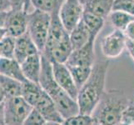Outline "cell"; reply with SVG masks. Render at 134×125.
Instances as JSON below:
<instances>
[{
  "label": "cell",
  "instance_id": "1",
  "mask_svg": "<svg viewBox=\"0 0 134 125\" xmlns=\"http://www.w3.org/2000/svg\"><path fill=\"white\" fill-rule=\"evenodd\" d=\"M108 67V60H98L93 64L88 79L78 90L77 102L80 113L92 115L93 113L105 92Z\"/></svg>",
  "mask_w": 134,
  "mask_h": 125
},
{
  "label": "cell",
  "instance_id": "2",
  "mask_svg": "<svg viewBox=\"0 0 134 125\" xmlns=\"http://www.w3.org/2000/svg\"><path fill=\"white\" fill-rule=\"evenodd\" d=\"M41 55L42 70L38 83L40 86L53 100L64 119L79 113V107L77 99L72 98L58 84L53 77L52 63L43 54L41 53Z\"/></svg>",
  "mask_w": 134,
  "mask_h": 125
},
{
  "label": "cell",
  "instance_id": "3",
  "mask_svg": "<svg viewBox=\"0 0 134 125\" xmlns=\"http://www.w3.org/2000/svg\"><path fill=\"white\" fill-rule=\"evenodd\" d=\"M130 100L126 93L122 90H105L91 116L94 122L99 124L117 125L121 123L122 113Z\"/></svg>",
  "mask_w": 134,
  "mask_h": 125
},
{
  "label": "cell",
  "instance_id": "4",
  "mask_svg": "<svg viewBox=\"0 0 134 125\" xmlns=\"http://www.w3.org/2000/svg\"><path fill=\"white\" fill-rule=\"evenodd\" d=\"M69 33L63 27L59 18V12L51 14V24L45 48L42 54L51 62L65 63L72 52Z\"/></svg>",
  "mask_w": 134,
  "mask_h": 125
},
{
  "label": "cell",
  "instance_id": "5",
  "mask_svg": "<svg viewBox=\"0 0 134 125\" xmlns=\"http://www.w3.org/2000/svg\"><path fill=\"white\" fill-rule=\"evenodd\" d=\"M50 24L51 14L48 13L38 9H34V11L27 13V32L41 53L43 52L47 43Z\"/></svg>",
  "mask_w": 134,
  "mask_h": 125
},
{
  "label": "cell",
  "instance_id": "6",
  "mask_svg": "<svg viewBox=\"0 0 134 125\" xmlns=\"http://www.w3.org/2000/svg\"><path fill=\"white\" fill-rule=\"evenodd\" d=\"M3 107L7 125H22L34 108L22 96L7 99Z\"/></svg>",
  "mask_w": 134,
  "mask_h": 125
},
{
  "label": "cell",
  "instance_id": "7",
  "mask_svg": "<svg viewBox=\"0 0 134 125\" xmlns=\"http://www.w3.org/2000/svg\"><path fill=\"white\" fill-rule=\"evenodd\" d=\"M83 4L80 0H65L59 10V18L66 30L70 32L82 19Z\"/></svg>",
  "mask_w": 134,
  "mask_h": 125
},
{
  "label": "cell",
  "instance_id": "8",
  "mask_svg": "<svg viewBox=\"0 0 134 125\" xmlns=\"http://www.w3.org/2000/svg\"><path fill=\"white\" fill-rule=\"evenodd\" d=\"M127 37L123 31L114 29L102 40L101 49L107 58H116L126 49Z\"/></svg>",
  "mask_w": 134,
  "mask_h": 125
},
{
  "label": "cell",
  "instance_id": "9",
  "mask_svg": "<svg viewBox=\"0 0 134 125\" xmlns=\"http://www.w3.org/2000/svg\"><path fill=\"white\" fill-rule=\"evenodd\" d=\"M51 63L55 81L72 98L77 99L78 89L67 65L65 63L55 61H52Z\"/></svg>",
  "mask_w": 134,
  "mask_h": 125
},
{
  "label": "cell",
  "instance_id": "10",
  "mask_svg": "<svg viewBox=\"0 0 134 125\" xmlns=\"http://www.w3.org/2000/svg\"><path fill=\"white\" fill-rule=\"evenodd\" d=\"M95 40L91 39L82 48L72 50L65 64L67 66L92 67L95 63Z\"/></svg>",
  "mask_w": 134,
  "mask_h": 125
},
{
  "label": "cell",
  "instance_id": "11",
  "mask_svg": "<svg viewBox=\"0 0 134 125\" xmlns=\"http://www.w3.org/2000/svg\"><path fill=\"white\" fill-rule=\"evenodd\" d=\"M4 28L8 35L18 38L27 30V13L24 10H10L8 13Z\"/></svg>",
  "mask_w": 134,
  "mask_h": 125
},
{
  "label": "cell",
  "instance_id": "12",
  "mask_svg": "<svg viewBox=\"0 0 134 125\" xmlns=\"http://www.w3.org/2000/svg\"><path fill=\"white\" fill-rule=\"evenodd\" d=\"M43 115V117L46 119V121H53L63 123L64 118L58 111L56 104H54L53 100L51 97L46 93L43 91L39 99L34 107Z\"/></svg>",
  "mask_w": 134,
  "mask_h": 125
},
{
  "label": "cell",
  "instance_id": "13",
  "mask_svg": "<svg viewBox=\"0 0 134 125\" xmlns=\"http://www.w3.org/2000/svg\"><path fill=\"white\" fill-rule=\"evenodd\" d=\"M38 53L40 52L27 32L16 38L13 58H15L20 64L26 58Z\"/></svg>",
  "mask_w": 134,
  "mask_h": 125
},
{
  "label": "cell",
  "instance_id": "14",
  "mask_svg": "<svg viewBox=\"0 0 134 125\" xmlns=\"http://www.w3.org/2000/svg\"><path fill=\"white\" fill-rule=\"evenodd\" d=\"M21 68L25 78L29 81L38 83L42 70V55L36 53L26 58L21 64Z\"/></svg>",
  "mask_w": 134,
  "mask_h": 125
},
{
  "label": "cell",
  "instance_id": "15",
  "mask_svg": "<svg viewBox=\"0 0 134 125\" xmlns=\"http://www.w3.org/2000/svg\"><path fill=\"white\" fill-rule=\"evenodd\" d=\"M0 75L13 78L21 83L27 80L23 73L20 63L13 58H0Z\"/></svg>",
  "mask_w": 134,
  "mask_h": 125
},
{
  "label": "cell",
  "instance_id": "16",
  "mask_svg": "<svg viewBox=\"0 0 134 125\" xmlns=\"http://www.w3.org/2000/svg\"><path fill=\"white\" fill-rule=\"evenodd\" d=\"M114 0H85L84 11L106 19L113 10Z\"/></svg>",
  "mask_w": 134,
  "mask_h": 125
},
{
  "label": "cell",
  "instance_id": "17",
  "mask_svg": "<svg viewBox=\"0 0 134 125\" xmlns=\"http://www.w3.org/2000/svg\"><path fill=\"white\" fill-rule=\"evenodd\" d=\"M69 37H70V42L73 50L82 48V46L88 43L89 40L92 39L90 32L87 29L82 19L69 33Z\"/></svg>",
  "mask_w": 134,
  "mask_h": 125
},
{
  "label": "cell",
  "instance_id": "18",
  "mask_svg": "<svg viewBox=\"0 0 134 125\" xmlns=\"http://www.w3.org/2000/svg\"><path fill=\"white\" fill-rule=\"evenodd\" d=\"M43 91V89L39 83L26 80L22 83L21 96L34 108L39 99Z\"/></svg>",
  "mask_w": 134,
  "mask_h": 125
},
{
  "label": "cell",
  "instance_id": "19",
  "mask_svg": "<svg viewBox=\"0 0 134 125\" xmlns=\"http://www.w3.org/2000/svg\"><path fill=\"white\" fill-rule=\"evenodd\" d=\"M22 83H23L13 78L0 75V86L3 89L7 99L21 96Z\"/></svg>",
  "mask_w": 134,
  "mask_h": 125
},
{
  "label": "cell",
  "instance_id": "20",
  "mask_svg": "<svg viewBox=\"0 0 134 125\" xmlns=\"http://www.w3.org/2000/svg\"><path fill=\"white\" fill-rule=\"evenodd\" d=\"M82 21L87 26V29L89 30L91 38L96 39L97 36L98 35L100 31L103 28L105 19L99 16L92 14L91 13L84 11L83 16H82Z\"/></svg>",
  "mask_w": 134,
  "mask_h": 125
},
{
  "label": "cell",
  "instance_id": "21",
  "mask_svg": "<svg viewBox=\"0 0 134 125\" xmlns=\"http://www.w3.org/2000/svg\"><path fill=\"white\" fill-rule=\"evenodd\" d=\"M108 18H109L111 24L115 28V29L123 32L128 24L134 20V16L120 11H112Z\"/></svg>",
  "mask_w": 134,
  "mask_h": 125
},
{
  "label": "cell",
  "instance_id": "22",
  "mask_svg": "<svg viewBox=\"0 0 134 125\" xmlns=\"http://www.w3.org/2000/svg\"><path fill=\"white\" fill-rule=\"evenodd\" d=\"M65 0H30L31 5L35 9L43 11L52 14L54 12H59Z\"/></svg>",
  "mask_w": 134,
  "mask_h": 125
},
{
  "label": "cell",
  "instance_id": "23",
  "mask_svg": "<svg viewBox=\"0 0 134 125\" xmlns=\"http://www.w3.org/2000/svg\"><path fill=\"white\" fill-rule=\"evenodd\" d=\"M74 79L78 90L88 79L91 74L92 68L87 66H67Z\"/></svg>",
  "mask_w": 134,
  "mask_h": 125
},
{
  "label": "cell",
  "instance_id": "24",
  "mask_svg": "<svg viewBox=\"0 0 134 125\" xmlns=\"http://www.w3.org/2000/svg\"><path fill=\"white\" fill-rule=\"evenodd\" d=\"M15 40V38H13V37L8 35L0 42V53H1L2 58H13Z\"/></svg>",
  "mask_w": 134,
  "mask_h": 125
},
{
  "label": "cell",
  "instance_id": "25",
  "mask_svg": "<svg viewBox=\"0 0 134 125\" xmlns=\"http://www.w3.org/2000/svg\"><path fill=\"white\" fill-rule=\"evenodd\" d=\"M94 120L91 115L77 113L74 116L65 118L63 125H93Z\"/></svg>",
  "mask_w": 134,
  "mask_h": 125
},
{
  "label": "cell",
  "instance_id": "26",
  "mask_svg": "<svg viewBox=\"0 0 134 125\" xmlns=\"http://www.w3.org/2000/svg\"><path fill=\"white\" fill-rule=\"evenodd\" d=\"M112 11H120L134 16V0H114Z\"/></svg>",
  "mask_w": 134,
  "mask_h": 125
},
{
  "label": "cell",
  "instance_id": "27",
  "mask_svg": "<svg viewBox=\"0 0 134 125\" xmlns=\"http://www.w3.org/2000/svg\"><path fill=\"white\" fill-rule=\"evenodd\" d=\"M47 122L38 110L33 108L22 125H44Z\"/></svg>",
  "mask_w": 134,
  "mask_h": 125
},
{
  "label": "cell",
  "instance_id": "28",
  "mask_svg": "<svg viewBox=\"0 0 134 125\" xmlns=\"http://www.w3.org/2000/svg\"><path fill=\"white\" fill-rule=\"evenodd\" d=\"M121 123L125 125H130L134 123V98L131 99L126 108L124 109Z\"/></svg>",
  "mask_w": 134,
  "mask_h": 125
},
{
  "label": "cell",
  "instance_id": "29",
  "mask_svg": "<svg viewBox=\"0 0 134 125\" xmlns=\"http://www.w3.org/2000/svg\"><path fill=\"white\" fill-rule=\"evenodd\" d=\"M11 3V10H24L26 6V0H9Z\"/></svg>",
  "mask_w": 134,
  "mask_h": 125
},
{
  "label": "cell",
  "instance_id": "30",
  "mask_svg": "<svg viewBox=\"0 0 134 125\" xmlns=\"http://www.w3.org/2000/svg\"><path fill=\"white\" fill-rule=\"evenodd\" d=\"M124 34H125L127 39L134 41V20L131 22L126 28V29L124 30Z\"/></svg>",
  "mask_w": 134,
  "mask_h": 125
},
{
  "label": "cell",
  "instance_id": "31",
  "mask_svg": "<svg viewBox=\"0 0 134 125\" xmlns=\"http://www.w3.org/2000/svg\"><path fill=\"white\" fill-rule=\"evenodd\" d=\"M12 9L9 0H0V11L9 12Z\"/></svg>",
  "mask_w": 134,
  "mask_h": 125
},
{
  "label": "cell",
  "instance_id": "32",
  "mask_svg": "<svg viewBox=\"0 0 134 125\" xmlns=\"http://www.w3.org/2000/svg\"><path fill=\"white\" fill-rule=\"evenodd\" d=\"M126 49L127 50L128 53L130 54L131 58L134 61V41L127 39V46H126Z\"/></svg>",
  "mask_w": 134,
  "mask_h": 125
},
{
  "label": "cell",
  "instance_id": "33",
  "mask_svg": "<svg viewBox=\"0 0 134 125\" xmlns=\"http://www.w3.org/2000/svg\"><path fill=\"white\" fill-rule=\"evenodd\" d=\"M8 12H3L0 11V28H4L6 23V18L8 16Z\"/></svg>",
  "mask_w": 134,
  "mask_h": 125
},
{
  "label": "cell",
  "instance_id": "34",
  "mask_svg": "<svg viewBox=\"0 0 134 125\" xmlns=\"http://www.w3.org/2000/svg\"><path fill=\"white\" fill-rule=\"evenodd\" d=\"M5 124V119H4V107L3 103L0 104V125Z\"/></svg>",
  "mask_w": 134,
  "mask_h": 125
},
{
  "label": "cell",
  "instance_id": "35",
  "mask_svg": "<svg viewBox=\"0 0 134 125\" xmlns=\"http://www.w3.org/2000/svg\"><path fill=\"white\" fill-rule=\"evenodd\" d=\"M6 36H8V32L5 28H0V42H1Z\"/></svg>",
  "mask_w": 134,
  "mask_h": 125
},
{
  "label": "cell",
  "instance_id": "36",
  "mask_svg": "<svg viewBox=\"0 0 134 125\" xmlns=\"http://www.w3.org/2000/svg\"><path fill=\"white\" fill-rule=\"evenodd\" d=\"M6 99H7L6 95H5V94H4V92L1 88V86H0V104L4 103V101L6 100Z\"/></svg>",
  "mask_w": 134,
  "mask_h": 125
},
{
  "label": "cell",
  "instance_id": "37",
  "mask_svg": "<svg viewBox=\"0 0 134 125\" xmlns=\"http://www.w3.org/2000/svg\"><path fill=\"white\" fill-rule=\"evenodd\" d=\"M44 125H63V123L58 122H53V121H47Z\"/></svg>",
  "mask_w": 134,
  "mask_h": 125
},
{
  "label": "cell",
  "instance_id": "38",
  "mask_svg": "<svg viewBox=\"0 0 134 125\" xmlns=\"http://www.w3.org/2000/svg\"><path fill=\"white\" fill-rule=\"evenodd\" d=\"M30 5H31L30 0H26V6H25V9H24V11L26 13H29V9Z\"/></svg>",
  "mask_w": 134,
  "mask_h": 125
},
{
  "label": "cell",
  "instance_id": "39",
  "mask_svg": "<svg viewBox=\"0 0 134 125\" xmlns=\"http://www.w3.org/2000/svg\"><path fill=\"white\" fill-rule=\"evenodd\" d=\"M93 125H102V124H99V123H98L94 122V123H93Z\"/></svg>",
  "mask_w": 134,
  "mask_h": 125
},
{
  "label": "cell",
  "instance_id": "40",
  "mask_svg": "<svg viewBox=\"0 0 134 125\" xmlns=\"http://www.w3.org/2000/svg\"><path fill=\"white\" fill-rule=\"evenodd\" d=\"M80 1H81V3H84V1H85V0H80Z\"/></svg>",
  "mask_w": 134,
  "mask_h": 125
},
{
  "label": "cell",
  "instance_id": "41",
  "mask_svg": "<svg viewBox=\"0 0 134 125\" xmlns=\"http://www.w3.org/2000/svg\"><path fill=\"white\" fill-rule=\"evenodd\" d=\"M117 125H125V124H123V123H118V124H117Z\"/></svg>",
  "mask_w": 134,
  "mask_h": 125
},
{
  "label": "cell",
  "instance_id": "42",
  "mask_svg": "<svg viewBox=\"0 0 134 125\" xmlns=\"http://www.w3.org/2000/svg\"><path fill=\"white\" fill-rule=\"evenodd\" d=\"M130 125H134V123H132V124H130Z\"/></svg>",
  "mask_w": 134,
  "mask_h": 125
},
{
  "label": "cell",
  "instance_id": "43",
  "mask_svg": "<svg viewBox=\"0 0 134 125\" xmlns=\"http://www.w3.org/2000/svg\"><path fill=\"white\" fill-rule=\"evenodd\" d=\"M4 125H7V124H4Z\"/></svg>",
  "mask_w": 134,
  "mask_h": 125
}]
</instances>
